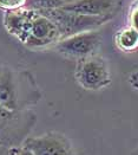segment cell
<instances>
[{
  "label": "cell",
  "instance_id": "1",
  "mask_svg": "<svg viewBox=\"0 0 138 155\" xmlns=\"http://www.w3.org/2000/svg\"><path fill=\"white\" fill-rule=\"evenodd\" d=\"M2 21L6 31L31 50L49 49L62 40L56 23L38 10L25 7L5 12Z\"/></svg>",
  "mask_w": 138,
  "mask_h": 155
},
{
  "label": "cell",
  "instance_id": "2",
  "mask_svg": "<svg viewBox=\"0 0 138 155\" xmlns=\"http://www.w3.org/2000/svg\"><path fill=\"white\" fill-rule=\"evenodd\" d=\"M43 92L27 70L0 68V108L12 111L27 110L41 100Z\"/></svg>",
  "mask_w": 138,
  "mask_h": 155
},
{
  "label": "cell",
  "instance_id": "3",
  "mask_svg": "<svg viewBox=\"0 0 138 155\" xmlns=\"http://www.w3.org/2000/svg\"><path fill=\"white\" fill-rule=\"evenodd\" d=\"M37 115L31 110L12 111L0 108V147H19L28 137Z\"/></svg>",
  "mask_w": 138,
  "mask_h": 155
},
{
  "label": "cell",
  "instance_id": "4",
  "mask_svg": "<svg viewBox=\"0 0 138 155\" xmlns=\"http://www.w3.org/2000/svg\"><path fill=\"white\" fill-rule=\"evenodd\" d=\"M75 78L85 90L98 91L111 84V74L108 62L99 54L75 61Z\"/></svg>",
  "mask_w": 138,
  "mask_h": 155
},
{
  "label": "cell",
  "instance_id": "5",
  "mask_svg": "<svg viewBox=\"0 0 138 155\" xmlns=\"http://www.w3.org/2000/svg\"><path fill=\"white\" fill-rule=\"evenodd\" d=\"M51 18L58 27L62 39L75 36L82 32H88L97 30L98 27L105 25L110 21L108 18L99 17H90L83 15L78 13H72L69 11H64L62 8L56 10H38Z\"/></svg>",
  "mask_w": 138,
  "mask_h": 155
},
{
  "label": "cell",
  "instance_id": "6",
  "mask_svg": "<svg viewBox=\"0 0 138 155\" xmlns=\"http://www.w3.org/2000/svg\"><path fill=\"white\" fill-rule=\"evenodd\" d=\"M101 40L103 38L101 32L93 30L62 39L54 48L64 57L79 61L96 54L101 46Z\"/></svg>",
  "mask_w": 138,
  "mask_h": 155
},
{
  "label": "cell",
  "instance_id": "7",
  "mask_svg": "<svg viewBox=\"0 0 138 155\" xmlns=\"http://www.w3.org/2000/svg\"><path fill=\"white\" fill-rule=\"evenodd\" d=\"M23 146L34 155H78L70 139L59 131L27 137Z\"/></svg>",
  "mask_w": 138,
  "mask_h": 155
},
{
  "label": "cell",
  "instance_id": "8",
  "mask_svg": "<svg viewBox=\"0 0 138 155\" xmlns=\"http://www.w3.org/2000/svg\"><path fill=\"white\" fill-rule=\"evenodd\" d=\"M124 0H78L63 6L62 10L90 17L113 19L120 11Z\"/></svg>",
  "mask_w": 138,
  "mask_h": 155
},
{
  "label": "cell",
  "instance_id": "9",
  "mask_svg": "<svg viewBox=\"0 0 138 155\" xmlns=\"http://www.w3.org/2000/svg\"><path fill=\"white\" fill-rule=\"evenodd\" d=\"M114 44L119 51L130 53L138 49V32L131 26L118 30L114 35Z\"/></svg>",
  "mask_w": 138,
  "mask_h": 155
},
{
  "label": "cell",
  "instance_id": "10",
  "mask_svg": "<svg viewBox=\"0 0 138 155\" xmlns=\"http://www.w3.org/2000/svg\"><path fill=\"white\" fill-rule=\"evenodd\" d=\"M27 6V0H0V10L4 12L17 11L25 8Z\"/></svg>",
  "mask_w": 138,
  "mask_h": 155
},
{
  "label": "cell",
  "instance_id": "11",
  "mask_svg": "<svg viewBox=\"0 0 138 155\" xmlns=\"http://www.w3.org/2000/svg\"><path fill=\"white\" fill-rule=\"evenodd\" d=\"M127 21L129 26H131L138 32V0H133L132 4L130 5L127 13Z\"/></svg>",
  "mask_w": 138,
  "mask_h": 155
},
{
  "label": "cell",
  "instance_id": "12",
  "mask_svg": "<svg viewBox=\"0 0 138 155\" xmlns=\"http://www.w3.org/2000/svg\"><path fill=\"white\" fill-rule=\"evenodd\" d=\"M7 155H34L30 149H27L24 146L19 147H11L7 148Z\"/></svg>",
  "mask_w": 138,
  "mask_h": 155
},
{
  "label": "cell",
  "instance_id": "13",
  "mask_svg": "<svg viewBox=\"0 0 138 155\" xmlns=\"http://www.w3.org/2000/svg\"><path fill=\"white\" fill-rule=\"evenodd\" d=\"M129 83H130V85H131L133 89L138 90V70L135 71V72H132V74L130 75V77H129Z\"/></svg>",
  "mask_w": 138,
  "mask_h": 155
},
{
  "label": "cell",
  "instance_id": "14",
  "mask_svg": "<svg viewBox=\"0 0 138 155\" xmlns=\"http://www.w3.org/2000/svg\"><path fill=\"white\" fill-rule=\"evenodd\" d=\"M0 155H7V148L0 147Z\"/></svg>",
  "mask_w": 138,
  "mask_h": 155
},
{
  "label": "cell",
  "instance_id": "15",
  "mask_svg": "<svg viewBox=\"0 0 138 155\" xmlns=\"http://www.w3.org/2000/svg\"><path fill=\"white\" fill-rule=\"evenodd\" d=\"M131 155H138V147L135 149V150H132V152H131Z\"/></svg>",
  "mask_w": 138,
  "mask_h": 155
}]
</instances>
